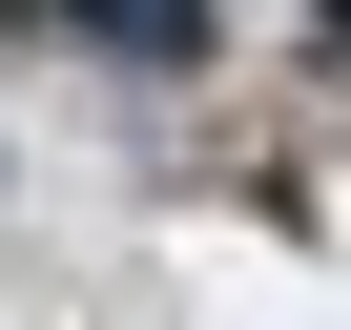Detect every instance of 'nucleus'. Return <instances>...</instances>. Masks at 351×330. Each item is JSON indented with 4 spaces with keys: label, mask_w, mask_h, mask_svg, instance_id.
Wrapping results in <instances>:
<instances>
[{
    "label": "nucleus",
    "mask_w": 351,
    "mask_h": 330,
    "mask_svg": "<svg viewBox=\"0 0 351 330\" xmlns=\"http://www.w3.org/2000/svg\"><path fill=\"white\" fill-rule=\"evenodd\" d=\"M42 21H62V42H124V62H186L207 0H42Z\"/></svg>",
    "instance_id": "nucleus-1"
},
{
    "label": "nucleus",
    "mask_w": 351,
    "mask_h": 330,
    "mask_svg": "<svg viewBox=\"0 0 351 330\" xmlns=\"http://www.w3.org/2000/svg\"><path fill=\"white\" fill-rule=\"evenodd\" d=\"M330 21H351V0H330Z\"/></svg>",
    "instance_id": "nucleus-2"
}]
</instances>
